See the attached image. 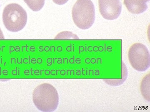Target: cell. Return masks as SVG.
<instances>
[{"instance_id":"cell-4","label":"cell","mask_w":150,"mask_h":112,"mask_svg":"<svg viewBox=\"0 0 150 112\" xmlns=\"http://www.w3.org/2000/svg\"><path fill=\"white\" fill-rule=\"evenodd\" d=\"M129 62L132 67L139 71H144L150 66V55L148 48L142 43H135L129 48Z\"/></svg>"},{"instance_id":"cell-3","label":"cell","mask_w":150,"mask_h":112,"mask_svg":"<svg viewBox=\"0 0 150 112\" xmlns=\"http://www.w3.org/2000/svg\"><path fill=\"white\" fill-rule=\"evenodd\" d=\"M2 18L5 27L8 31L17 32L22 30L26 25L27 14L19 5L11 4L5 8Z\"/></svg>"},{"instance_id":"cell-6","label":"cell","mask_w":150,"mask_h":112,"mask_svg":"<svg viewBox=\"0 0 150 112\" xmlns=\"http://www.w3.org/2000/svg\"><path fill=\"white\" fill-rule=\"evenodd\" d=\"M150 0H124V4L128 10L134 14L143 13L148 8Z\"/></svg>"},{"instance_id":"cell-8","label":"cell","mask_w":150,"mask_h":112,"mask_svg":"<svg viewBox=\"0 0 150 112\" xmlns=\"http://www.w3.org/2000/svg\"><path fill=\"white\" fill-rule=\"evenodd\" d=\"M30 8L34 11H38L43 8L45 0H24Z\"/></svg>"},{"instance_id":"cell-5","label":"cell","mask_w":150,"mask_h":112,"mask_svg":"<svg viewBox=\"0 0 150 112\" xmlns=\"http://www.w3.org/2000/svg\"><path fill=\"white\" fill-rule=\"evenodd\" d=\"M99 10L103 18L114 20L120 16L122 10L120 0H98Z\"/></svg>"},{"instance_id":"cell-2","label":"cell","mask_w":150,"mask_h":112,"mask_svg":"<svg viewBox=\"0 0 150 112\" xmlns=\"http://www.w3.org/2000/svg\"><path fill=\"white\" fill-rule=\"evenodd\" d=\"M73 20L77 27L88 29L95 20L94 6L91 0H78L72 10Z\"/></svg>"},{"instance_id":"cell-1","label":"cell","mask_w":150,"mask_h":112,"mask_svg":"<svg viewBox=\"0 0 150 112\" xmlns=\"http://www.w3.org/2000/svg\"><path fill=\"white\" fill-rule=\"evenodd\" d=\"M33 100L36 108L42 112H53L59 105V97L55 87L51 84L38 85L33 93Z\"/></svg>"},{"instance_id":"cell-7","label":"cell","mask_w":150,"mask_h":112,"mask_svg":"<svg viewBox=\"0 0 150 112\" xmlns=\"http://www.w3.org/2000/svg\"><path fill=\"white\" fill-rule=\"evenodd\" d=\"M149 74L146 76L142 80L141 83V92L143 97H144L147 101L150 102V88H147V85L150 83Z\"/></svg>"},{"instance_id":"cell-9","label":"cell","mask_w":150,"mask_h":112,"mask_svg":"<svg viewBox=\"0 0 150 112\" xmlns=\"http://www.w3.org/2000/svg\"><path fill=\"white\" fill-rule=\"evenodd\" d=\"M54 3L59 5H62L66 4L69 0H53Z\"/></svg>"},{"instance_id":"cell-10","label":"cell","mask_w":150,"mask_h":112,"mask_svg":"<svg viewBox=\"0 0 150 112\" xmlns=\"http://www.w3.org/2000/svg\"><path fill=\"white\" fill-rule=\"evenodd\" d=\"M0 39H4V35H3L2 32L0 29Z\"/></svg>"}]
</instances>
